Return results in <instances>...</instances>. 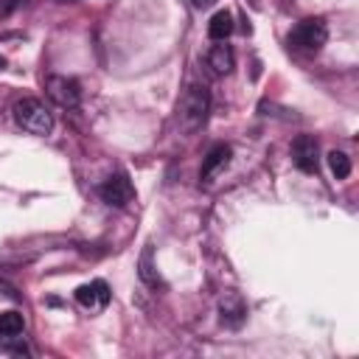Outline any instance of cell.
<instances>
[{
  "label": "cell",
  "instance_id": "277c9868",
  "mask_svg": "<svg viewBox=\"0 0 359 359\" xmlns=\"http://www.w3.org/2000/svg\"><path fill=\"white\" fill-rule=\"evenodd\" d=\"M45 93L48 98L62 107V109H76L79 101H81V87L76 79H67V76H48L45 79Z\"/></svg>",
  "mask_w": 359,
  "mask_h": 359
},
{
  "label": "cell",
  "instance_id": "30bf717a",
  "mask_svg": "<svg viewBox=\"0 0 359 359\" xmlns=\"http://www.w3.org/2000/svg\"><path fill=\"white\" fill-rule=\"evenodd\" d=\"M208 65H210L213 73H219V76L230 73V70L236 67V56H233L230 45H213L210 53H208Z\"/></svg>",
  "mask_w": 359,
  "mask_h": 359
},
{
  "label": "cell",
  "instance_id": "8fae6325",
  "mask_svg": "<svg viewBox=\"0 0 359 359\" xmlns=\"http://www.w3.org/2000/svg\"><path fill=\"white\" fill-rule=\"evenodd\" d=\"M230 34H233V14H230L227 8H222V11H216V14L210 17L208 36H210L213 42H224Z\"/></svg>",
  "mask_w": 359,
  "mask_h": 359
},
{
  "label": "cell",
  "instance_id": "3957f363",
  "mask_svg": "<svg viewBox=\"0 0 359 359\" xmlns=\"http://www.w3.org/2000/svg\"><path fill=\"white\" fill-rule=\"evenodd\" d=\"M208 112H210V95H208V90H205V87H188V93H185L182 101H180L182 126H185L188 132L205 126Z\"/></svg>",
  "mask_w": 359,
  "mask_h": 359
},
{
  "label": "cell",
  "instance_id": "9a60e30c",
  "mask_svg": "<svg viewBox=\"0 0 359 359\" xmlns=\"http://www.w3.org/2000/svg\"><path fill=\"white\" fill-rule=\"evenodd\" d=\"M17 6H22V0H0V14H8V11H14Z\"/></svg>",
  "mask_w": 359,
  "mask_h": 359
},
{
  "label": "cell",
  "instance_id": "ba28073f",
  "mask_svg": "<svg viewBox=\"0 0 359 359\" xmlns=\"http://www.w3.org/2000/svg\"><path fill=\"white\" fill-rule=\"evenodd\" d=\"M230 154H233V149H230L227 143H216V146L205 154V160H202V171H199L202 182H210V177L219 174V171L230 163Z\"/></svg>",
  "mask_w": 359,
  "mask_h": 359
},
{
  "label": "cell",
  "instance_id": "7c38bea8",
  "mask_svg": "<svg viewBox=\"0 0 359 359\" xmlns=\"http://www.w3.org/2000/svg\"><path fill=\"white\" fill-rule=\"evenodd\" d=\"M137 275H140V280H143L146 286H157V283H160V275H157L154 261H151V247H146V250L140 252V261H137Z\"/></svg>",
  "mask_w": 359,
  "mask_h": 359
},
{
  "label": "cell",
  "instance_id": "5b68a950",
  "mask_svg": "<svg viewBox=\"0 0 359 359\" xmlns=\"http://www.w3.org/2000/svg\"><path fill=\"white\" fill-rule=\"evenodd\" d=\"M98 194H101V199H104L107 205H112V208H126V205L135 199V185H132V180H129L126 174H112V177L104 180V185L98 188Z\"/></svg>",
  "mask_w": 359,
  "mask_h": 359
},
{
  "label": "cell",
  "instance_id": "ac0fdd59",
  "mask_svg": "<svg viewBox=\"0 0 359 359\" xmlns=\"http://www.w3.org/2000/svg\"><path fill=\"white\" fill-rule=\"evenodd\" d=\"M59 3H73V0H59Z\"/></svg>",
  "mask_w": 359,
  "mask_h": 359
},
{
  "label": "cell",
  "instance_id": "52a82bcc",
  "mask_svg": "<svg viewBox=\"0 0 359 359\" xmlns=\"http://www.w3.org/2000/svg\"><path fill=\"white\" fill-rule=\"evenodd\" d=\"M76 300L84 306V309H104L109 303V286L104 280H93V283H84L76 289Z\"/></svg>",
  "mask_w": 359,
  "mask_h": 359
},
{
  "label": "cell",
  "instance_id": "4fadbf2b",
  "mask_svg": "<svg viewBox=\"0 0 359 359\" xmlns=\"http://www.w3.org/2000/svg\"><path fill=\"white\" fill-rule=\"evenodd\" d=\"M22 328H25V320L20 311H3L0 314V337H17V334H22Z\"/></svg>",
  "mask_w": 359,
  "mask_h": 359
},
{
  "label": "cell",
  "instance_id": "6da1fadb",
  "mask_svg": "<svg viewBox=\"0 0 359 359\" xmlns=\"http://www.w3.org/2000/svg\"><path fill=\"white\" fill-rule=\"evenodd\" d=\"M14 121L20 129L31 132V135H48L53 129V118L45 109V104H39L36 98H20L14 104Z\"/></svg>",
  "mask_w": 359,
  "mask_h": 359
},
{
  "label": "cell",
  "instance_id": "9c48e42d",
  "mask_svg": "<svg viewBox=\"0 0 359 359\" xmlns=\"http://www.w3.org/2000/svg\"><path fill=\"white\" fill-rule=\"evenodd\" d=\"M219 311H222V323L230 325V328H238V325L247 320V306H244V300L236 297V294L224 297L222 306H219Z\"/></svg>",
  "mask_w": 359,
  "mask_h": 359
},
{
  "label": "cell",
  "instance_id": "8992f818",
  "mask_svg": "<svg viewBox=\"0 0 359 359\" xmlns=\"http://www.w3.org/2000/svg\"><path fill=\"white\" fill-rule=\"evenodd\" d=\"M292 163L303 171V174H314L317 171V140L311 135H297L292 143Z\"/></svg>",
  "mask_w": 359,
  "mask_h": 359
},
{
  "label": "cell",
  "instance_id": "2e32d148",
  "mask_svg": "<svg viewBox=\"0 0 359 359\" xmlns=\"http://www.w3.org/2000/svg\"><path fill=\"white\" fill-rule=\"evenodd\" d=\"M191 3H194L196 8H210V6L216 3V0H191Z\"/></svg>",
  "mask_w": 359,
  "mask_h": 359
},
{
  "label": "cell",
  "instance_id": "e0dca14e",
  "mask_svg": "<svg viewBox=\"0 0 359 359\" xmlns=\"http://www.w3.org/2000/svg\"><path fill=\"white\" fill-rule=\"evenodd\" d=\"M0 67H6V59H3V56H0Z\"/></svg>",
  "mask_w": 359,
  "mask_h": 359
},
{
  "label": "cell",
  "instance_id": "5bb4252c",
  "mask_svg": "<svg viewBox=\"0 0 359 359\" xmlns=\"http://www.w3.org/2000/svg\"><path fill=\"white\" fill-rule=\"evenodd\" d=\"M328 165H331V174L337 177V180H345L348 174H351V157L345 154V151H328Z\"/></svg>",
  "mask_w": 359,
  "mask_h": 359
},
{
  "label": "cell",
  "instance_id": "7a4b0ae2",
  "mask_svg": "<svg viewBox=\"0 0 359 359\" xmlns=\"http://www.w3.org/2000/svg\"><path fill=\"white\" fill-rule=\"evenodd\" d=\"M328 39V28L320 17H309V20H300L292 34H289V45L294 50H303V53H317Z\"/></svg>",
  "mask_w": 359,
  "mask_h": 359
}]
</instances>
